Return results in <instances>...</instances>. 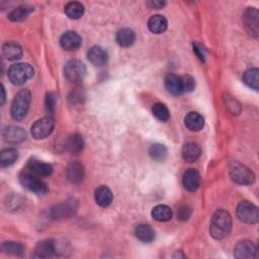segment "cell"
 <instances>
[{
  "instance_id": "1",
  "label": "cell",
  "mask_w": 259,
  "mask_h": 259,
  "mask_svg": "<svg viewBox=\"0 0 259 259\" xmlns=\"http://www.w3.org/2000/svg\"><path fill=\"white\" fill-rule=\"evenodd\" d=\"M232 229V218L225 210L217 211L211 220L210 233L213 238L221 240L229 235Z\"/></svg>"
},
{
  "instance_id": "2",
  "label": "cell",
  "mask_w": 259,
  "mask_h": 259,
  "mask_svg": "<svg viewBox=\"0 0 259 259\" xmlns=\"http://www.w3.org/2000/svg\"><path fill=\"white\" fill-rule=\"evenodd\" d=\"M31 92L29 90L19 91L11 105V115L15 121H23L27 116L31 105Z\"/></svg>"
},
{
  "instance_id": "3",
  "label": "cell",
  "mask_w": 259,
  "mask_h": 259,
  "mask_svg": "<svg viewBox=\"0 0 259 259\" xmlns=\"http://www.w3.org/2000/svg\"><path fill=\"white\" fill-rule=\"evenodd\" d=\"M34 76V69L28 63H17L8 70V78L12 84L21 86Z\"/></svg>"
},
{
  "instance_id": "4",
  "label": "cell",
  "mask_w": 259,
  "mask_h": 259,
  "mask_svg": "<svg viewBox=\"0 0 259 259\" xmlns=\"http://www.w3.org/2000/svg\"><path fill=\"white\" fill-rule=\"evenodd\" d=\"M19 182H21L25 188L37 194H45L48 192L47 185L39 179L37 175L34 174L30 170L23 171L19 174Z\"/></svg>"
},
{
  "instance_id": "5",
  "label": "cell",
  "mask_w": 259,
  "mask_h": 259,
  "mask_svg": "<svg viewBox=\"0 0 259 259\" xmlns=\"http://www.w3.org/2000/svg\"><path fill=\"white\" fill-rule=\"evenodd\" d=\"M64 74L68 81L75 84L80 83L86 75V67L81 61L71 60L65 65Z\"/></svg>"
},
{
  "instance_id": "6",
  "label": "cell",
  "mask_w": 259,
  "mask_h": 259,
  "mask_svg": "<svg viewBox=\"0 0 259 259\" xmlns=\"http://www.w3.org/2000/svg\"><path fill=\"white\" fill-rule=\"evenodd\" d=\"M230 176L236 184L249 185L254 183L255 176L253 172L240 163H233L230 168Z\"/></svg>"
},
{
  "instance_id": "7",
  "label": "cell",
  "mask_w": 259,
  "mask_h": 259,
  "mask_svg": "<svg viewBox=\"0 0 259 259\" xmlns=\"http://www.w3.org/2000/svg\"><path fill=\"white\" fill-rule=\"evenodd\" d=\"M237 217L246 224H256L259 220L258 208L249 202H242L237 207Z\"/></svg>"
},
{
  "instance_id": "8",
  "label": "cell",
  "mask_w": 259,
  "mask_h": 259,
  "mask_svg": "<svg viewBox=\"0 0 259 259\" xmlns=\"http://www.w3.org/2000/svg\"><path fill=\"white\" fill-rule=\"evenodd\" d=\"M78 209V203L74 198H69L66 202H63L55 206L50 213V216L55 220H61V219H68L75 215Z\"/></svg>"
},
{
  "instance_id": "9",
  "label": "cell",
  "mask_w": 259,
  "mask_h": 259,
  "mask_svg": "<svg viewBox=\"0 0 259 259\" xmlns=\"http://www.w3.org/2000/svg\"><path fill=\"white\" fill-rule=\"evenodd\" d=\"M55 127V121L51 116H46L37 121L32 127V135L36 140H42L49 137Z\"/></svg>"
},
{
  "instance_id": "10",
  "label": "cell",
  "mask_w": 259,
  "mask_h": 259,
  "mask_svg": "<svg viewBox=\"0 0 259 259\" xmlns=\"http://www.w3.org/2000/svg\"><path fill=\"white\" fill-rule=\"evenodd\" d=\"M243 25L249 35L254 37L259 34V12L255 8H248L243 14Z\"/></svg>"
},
{
  "instance_id": "11",
  "label": "cell",
  "mask_w": 259,
  "mask_h": 259,
  "mask_svg": "<svg viewBox=\"0 0 259 259\" xmlns=\"http://www.w3.org/2000/svg\"><path fill=\"white\" fill-rule=\"evenodd\" d=\"M234 255L236 258L245 259V258H256L257 257V247L251 241H241L235 246Z\"/></svg>"
},
{
  "instance_id": "12",
  "label": "cell",
  "mask_w": 259,
  "mask_h": 259,
  "mask_svg": "<svg viewBox=\"0 0 259 259\" xmlns=\"http://www.w3.org/2000/svg\"><path fill=\"white\" fill-rule=\"evenodd\" d=\"M26 131L21 128V127H16V126H10L4 129L3 131V138L5 142L8 144H19L26 140Z\"/></svg>"
},
{
  "instance_id": "13",
  "label": "cell",
  "mask_w": 259,
  "mask_h": 259,
  "mask_svg": "<svg viewBox=\"0 0 259 259\" xmlns=\"http://www.w3.org/2000/svg\"><path fill=\"white\" fill-rule=\"evenodd\" d=\"M61 46L66 51H76L81 46V37L75 32H67L61 37Z\"/></svg>"
},
{
  "instance_id": "14",
  "label": "cell",
  "mask_w": 259,
  "mask_h": 259,
  "mask_svg": "<svg viewBox=\"0 0 259 259\" xmlns=\"http://www.w3.org/2000/svg\"><path fill=\"white\" fill-rule=\"evenodd\" d=\"M28 167L31 172L37 175L38 177L50 176L53 172V167L50 164L45 163L41 160H37V159H35V158L31 159V160L29 161Z\"/></svg>"
},
{
  "instance_id": "15",
  "label": "cell",
  "mask_w": 259,
  "mask_h": 259,
  "mask_svg": "<svg viewBox=\"0 0 259 259\" xmlns=\"http://www.w3.org/2000/svg\"><path fill=\"white\" fill-rule=\"evenodd\" d=\"M89 62L95 66H103L108 62V53L105 49L99 46H93L87 53Z\"/></svg>"
},
{
  "instance_id": "16",
  "label": "cell",
  "mask_w": 259,
  "mask_h": 259,
  "mask_svg": "<svg viewBox=\"0 0 259 259\" xmlns=\"http://www.w3.org/2000/svg\"><path fill=\"white\" fill-rule=\"evenodd\" d=\"M56 253V244L53 240H44L39 242L34 253V257L36 258H49L54 256Z\"/></svg>"
},
{
  "instance_id": "17",
  "label": "cell",
  "mask_w": 259,
  "mask_h": 259,
  "mask_svg": "<svg viewBox=\"0 0 259 259\" xmlns=\"http://www.w3.org/2000/svg\"><path fill=\"white\" fill-rule=\"evenodd\" d=\"M66 174L70 183L75 185L80 184L84 178V168L81 163L77 161L71 162L67 167Z\"/></svg>"
},
{
  "instance_id": "18",
  "label": "cell",
  "mask_w": 259,
  "mask_h": 259,
  "mask_svg": "<svg viewBox=\"0 0 259 259\" xmlns=\"http://www.w3.org/2000/svg\"><path fill=\"white\" fill-rule=\"evenodd\" d=\"M184 186L188 191H195L201 185V175L195 169H188L183 178Z\"/></svg>"
},
{
  "instance_id": "19",
  "label": "cell",
  "mask_w": 259,
  "mask_h": 259,
  "mask_svg": "<svg viewBox=\"0 0 259 259\" xmlns=\"http://www.w3.org/2000/svg\"><path fill=\"white\" fill-rule=\"evenodd\" d=\"M165 87L169 93L172 95L178 96L184 93L183 83H182V77H179L175 74H168L165 77Z\"/></svg>"
},
{
  "instance_id": "20",
  "label": "cell",
  "mask_w": 259,
  "mask_h": 259,
  "mask_svg": "<svg viewBox=\"0 0 259 259\" xmlns=\"http://www.w3.org/2000/svg\"><path fill=\"white\" fill-rule=\"evenodd\" d=\"M185 124L188 130L192 132H198L205 126V118L198 112L192 111L185 116Z\"/></svg>"
},
{
  "instance_id": "21",
  "label": "cell",
  "mask_w": 259,
  "mask_h": 259,
  "mask_svg": "<svg viewBox=\"0 0 259 259\" xmlns=\"http://www.w3.org/2000/svg\"><path fill=\"white\" fill-rule=\"evenodd\" d=\"M83 139L80 135L73 134L69 136L65 141V149L71 154H78L83 150Z\"/></svg>"
},
{
  "instance_id": "22",
  "label": "cell",
  "mask_w": 259,
  "mask_h": 259,
  "mask_svg": "<svg viewBox=\"0 0 259 259\" xmlns=\"http://www.w3.org/2000/svg\"><path fill=\"white\" fill-rule=\"evenodd\" d=\"M112 192L107 186H99L95 190V202L103 208L109 207L112 202Z\"/></svg>"
},
{
  "instance_id": "23",
  "label": "cell",
  "mask_w": 259,
  "mask_h": 259,
  "mask_svg": "<svg viewBox=\"0 0 259 259\" xmlns=\"http://www.w3.org/2000/svg\"><path fill=\"white\" fill-rule=\"evenodd\" d=\"M148 28L153 34H162L167 29V19L163 15H153L149 19Z\"/></svg>"
},
{
  "instance_id": "24",
  "label": "cell",
  "mask_w": 259,
  "mask_h": 259,
  "mask_svg": "<svg viewBox=\"0 0 259 259\" xmlns=\"http://www.w3.org/2000/svg\"><path fill=\"white\" fill-rule=\"evenodd\" d=\"M135 234L139 240L145 243H150L155 239V231L150 225L146 224L139 225L135 230Z\"/></svg>"
},
{
  "instance_id": "25",
  "label": "cell",
  "mask_w": 259,
  "mask_h": 259,
  "mask_svg": "<svg viewBox=\"0 0 259 259\" xmlns=\"http://www.w3.org/2000/svg\"><path fill=\"white\" fill-rule=\"evenodd\" d=\"M135 38H136L135 33L130 29H122L116 34L117 44L124 48H128L132 46L135 42Z\"/></svg>"
},
{
  "instance_id": "26",
  "label": "cell",
  "mask_w": 259,
  "mask_h": 259,
  "mask_svg": "<svg viewBox=\"0 0 259 259\" xmlns=\"http://www.w3.org/2000/svg\"><path fill=\"white\" fill-rule=\"evenodd\" d=\"M3 56L10 61H15V60L21 59L23 56V50L21 46L15 43H6L2 47Z\"/></svg>"
},
{
  "instance_id": "27",
  "label": "cell",
  "mask_w": 259,
  "mask_h": 259,
  "mask_svg": "<svg viewBox=\"0 0 259 259\" xmlns=\"http://www.w3.org/2000/svg\"><path fill=\"white\" fill-rule=\"evenodd\" d=\"M34 11V7L31 5H21L13 9L9 14L8 18L11 22H22L26 19L32 12Z\"/></svg>"
},
{
  "instance_id": "28",
  "label": "cell",
  "mask_w": 259,
  "mask_h": 259,
  "mask_svg": "<svg viewBox=\"0 0 259 259\" xmlns=\"http://www.w3.org/2000/svg\"><path fill=\"white\" fill-rule=\"evenodd\" d=\"M200 156L201 148L194 143H188L183 149V157L186 162H195Z\"/></svg>"
},
{
  "instance_id": "29",
  "label": "cell",
  "mask_w": 259,
  "mask_h": 259,
  "mask_svg": "<svg viewBox=\"0 0 259 259\" xmlns=\"http://www.w3.org/2000/svg\"><path fill=\"white\" fill-rule=\"evenodd\" d=\"M152 217L158 222H167L172 218V211L167 206L159 205L152 210Z\"/></svg>"
},
{
  "instance_id": "30",
  "label": "cell",
  "mask_w": 259,
  "mask_h": 259,
  "mask_svg": "<svg viewBox=\"0 0 259 259\" xmlns=\"http://www.w3.org/2000/svg\"><path fill=\"white\" fill-rule=\"evenodd\" d=\"M65 13L71 19H78L83 15L84 6L80 2H69L65 6Z\"/></svg>"
},
{
  "instance_id": "31",
  "label": "cell",
  "mask_w": 259,
  "mask_h": 259,
  "mask_svg": "<svg viewBox=\"0 0 259 259\" xmlns=\"http://www.w3.org/2000/svg\"><path fill=\"white\" fill-rule=\"evenodd\" d=\"M258 76H259V70L257 68L249 69L245 72L243 76V81L248 87L254 90H258V84H259Z\"/></svg>"
},
{
  "instance_id": "32",
  "label": "cell",
  "mask_w": 259,
  "mask_h": 259,
  "mask_svg": "<svg viewBox=\"0 0 259 259\" xmlns=\"http://www.w3.org/2000/svg\"><path fill=\"white\" fill-rule=\"evenodd\" d=\"M167 154V148L162 144H153L149 148V155L155 161H164Z\"/></svg>"
},
{
  "instance_id": "33",
  "label": "cell",
  "mask_w": 259,
  "mask_h": 259,
  "mask_svg": "<svg viewBox=\"0 0 259 259\" xmlns=\"http://www.w3.org/2000/svg\"><path fill=\"white\" fill-rule=\"evenodd\" d=\"M18 157L17 151L13 148L5 149L0 154V165L1 167H7L12 165Z\"/></svg>"
},
{
  "instance_id": "34",
  "label": "cell",
  "mask_w": 259,
  "mask_h": 259,
  "mask_svg": "<svg viewBox=\"0 0 259 259\" xmlns=\"http://www.w3.org/2000/svg\"><path fill=\"white\" fill-rule=\"evenodd\" d=\"M152 112L154 116L161 122H166L170 117L169 111L163 104H155L152 108Z\"/></svg>"
},
{
  "instance_id": "35",
  "label": "cell",
  "mask_w": 259,
  "mask_h": 259,
  "mask_svg": "<svg viewBox=\"0 0 259 259\" xmlns=\"http://www.w3.org/2000/svg\"><path fill=\"white\" fill-rule=\"evenodd\" d=\"M2 249L8 254H12L16 256H22L25 252V248L23 244L17 243V242H12V241L4 242L2 244Z\"/></svg>"
},
{
  "instance_id": "36",
  "label": "cell",
  "mask_w": 259,
  "mask_h": 259,
  "mask_svg": "<svg viewBox=\"0 0 259 259\" xmlns=\"http://www.w3.org/2000/svg\"><path fill=\"white\" fill-rule=\"evenodd\" d=\"M182 83H183V89L185 92H191L195 87V81L194 79L189 75L182 76Z\"/></svg>"
},
{
  "instance_id": "37",
  "label": "cell",
  "mask_w": 259,
  "mask_h": 259,
  "mask_svg": "<svg viewBox=\"0 0 259 259\" xmlns=\"http://www.w3.org/2000/svg\"><path fill=\"white\" fill-rule=\"evenodd\" d=\"M56 109V98L53 93L47 94L46 97V110L48 112L53 113Z\"/></svg>"
},
{
  "instance_id": "38",
  "label": "cell",
  "mask_w": 259,
  "mask_h": 259,
  "mask_svg": "<svg viewBox=\"0 0 259 259\" xmlns=\"http://www.w3.org/2000/svg\"><path fill=\"white\" fill-rule=\"evenodd\" d=\"M191 215V210L187 206H184L178 210V219L181 221H187Z\"/></svg>"
},
{
  "instance_id": "39",
  "label": "cell",
  "mask_w": 259,
  "mask_h": 259,
  "mask_svg": "<svg viewBox=\"0 0 259 259\" xmlns=\"http://www.w3.org/2000/svg\"><path fill=\"white\" fill-rule=\"evenodd\" d=\"M148 4L152 8H162L165 5V2H163V1H150Z\"/></svg>"
},
{
  "instance_id": "40",
  "label": "cell",
  "mask_w": 259,
  "mask_h": 259,
  "mask_svg": "<svg viewBox=\"0 0 259 259\" xmlns=\"http://www.w3.org/2000/svg\"><path fill=\"white\" fill-rule=\"evenodd\" d=\"M193 48H194L193 50L196 53V55L198 56V58H200L201 60H205V54H204V51L202 50V48H198L196 45Z\"/></svg>"
},
{
  "instance_id": "41",
  "label": "cell",
  "mask_w": 259,
  "mask_h": 259,
  "mask_svg": "<svg viewBox=\"0 0 259 259\" xmlns=\"http://www.w3.org/2000/svg\"><path fill=\"white\" fill-rule=\"evenodd\" d=\"M1 93H2V95H1V105H3L4 102H5V90H4L3 86H1Z\"/></svg>"
}]
</instances>
